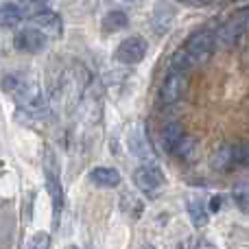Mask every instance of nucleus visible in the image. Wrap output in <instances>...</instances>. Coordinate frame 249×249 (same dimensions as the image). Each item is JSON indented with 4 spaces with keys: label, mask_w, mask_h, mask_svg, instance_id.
I'll return each instance as SVG.
<instances>
[{
    "label": "nucleus",
    "mask_w": 249,
    "mask_h": 249,
    "mask_svg": "<svg viewBox=\"0 0 249 249\" xmlns=\"http://www.w3.org/2000/svg\"><path fill=\"white\" fill-rule=\"evenodd\" d=\"M247 29H249V7H243V9H238V11H234L232 16L223 22V26L216 31L214 44H219V46H223V48L234 46Z\"/></svg>",
    "instance_id": "obj_1"
},
{
    "label": "nucleus",
    "mask_w": 249,
    "mask_h": 249,
    "mask_svg": "<svg viewBox=\"0 0 249 249\" xmlns=\"http://www.w3.org/2000/svg\"><path fill=\"white\" fill-rule=\"evenodd\" d=\"M186 90H188V77H186V72L171 68L168 74L164 77L162 86H160V101L164 105H173L184 99Z\"/></svg>",
    "instance_id": "obj_2"
},
{
    "label": "nucleus",
    "mask_w": 249,
    "mask_h": 249,
    "mask_svg": "<svg viewBox=\"0 0 249 249\" xmlns=\"http://www.w3.org/2000/svg\"><path fill=\"white\" fill-rule=\"evenodd\" d=\"M214 33H210V31H197V33H193L188 39H186L184 48L188 51V55L193 57L195 64H201V61H206L208 57L212 55V51H214Z\"/></svg>",
    "instance_id": "obj_3"
},
{
    "label": "nucleus",
    "mask_w": 249,
    "mask_h": 249,
    "mask_svg": "<svg viewBox=\"0 0 249 249\" xmlns=\"http://www.w3.org/2000/svg\"><path fill=\"white\" fill-rule=\"evenodd\" d=\"M133 184H136L138 190L146 195H158L160 188L164 186V173L160 171L153 164H144V166H138L136 173H133Z\"/></svg>",
    "instance_id": "obj_4"
},
{
    "label": "nucleus",
    "mask_w": 249,
    "mask_h": 249,
    "mask_svg": "<svg viewBox=\"0 0 249 249\" xmlns=\"http://www.w3.org/2000/svg\"><path fill=\"white\" fill-rule=\"evenodd\" d=\"M16 48L22 53H42L48 44V35L44 31H39L37 26H26V29L18 31L16 35Z\"/></svg>",
    "instance_id": "obj_5"
},
{
    "label": "nucleus",
    "mask_w": 249,
    "mask_h": 249,
    "mask_svg": "<svg viewBox=\"0 0 249 249\" xmlns=\"http://www.w3.org/2000/svg\"><path fill=\"white\" fill-rule=\"evenodd\" d=\"M146 55V42L138 35L133 37H127L124 42H121V46L116 48V61L121 64H127V66H133V64H140Z\"/></svg>",
    "instance_id": "obj_6"
},
{
    "label": "nucleus",
    "mask_w": 249,
    "mask_h": 249,
    "mask_svg": "<svg viewBox=\"0 0 249 249\" xmlns=\"http://www.w3.org/2000/svg\"><path fill=\"white\" fill-rule=\"evenodd\" d=\"M33 22L37 24L39 31L48 35V37H59L61 35V18L57 16L55 11H48V9H42L33 16Z\"/></svg>",
    "instance_id": "obj_7"
},
{
    "label": "nucleus",
    "mask_w": 249,
    "mask_h": 249,
    "mask_svg": "<svg viewBox=\"0 0 249 249\" xmlns=\"http://www.w3.org/2000/svg\"><path fill=\"white\" fill-rule=\"evenodd\" d=\"M90 181L101 188H114L121 184V173L112 166H96L90 171Z\"/></svg>",
    "instance_id": "obj_8"
},
{
    "label": "nucleus",
    "mask_w": 249,
    "mask_h": 249,
    "mask_svg": "<svg viewBox=\"0 0 249 249\" xmlns=\"http://www.w3.org/2000/svg\"><path fill=\"white\" fill-rule=\"evenodd\" d=\"M186 133H184V127H181L177 121H171V123H166L162 127V131H160V138H162V144H164V149L166 151H173L177 146V142L184 138Z\"/></svg>",
    "instance_id": "obj_9"
},
{
    "label": "nucleus",
    "mask_w": 249,
    "mask_h": 249,
    "mask_svg": "<svg viewBox=\"0 0 249 249\" xmlns=\"http://www.w3.org/2000/svg\"><path fill=\"white\" fill-rule=\"evenodd\" d=\"M22 18H24V13H22V9L16 7V4H2V7H0V26H2V29H13V26H18L22 22Z\"/></svg>",
    "instance_id": "obj_10"
},
{
    "label": "nucleus",
    "mask_w": 249,
    "mask_h": 249,
    "mask_svg": "<svg viewBox=\"0 0 249 249\" xmlns=\"http://www.w3.org/2000/svg\"><path fill=\"white\" fill-rule=\"evenodd\" d=\"M173 155H177L179 160H195V155H197V140L190 136H184L179 142H177V146L171 151Z\"/></svg>",
    "instance_id": "obj_11"
},
{
    "label": "nucleus",
    "mask_w": 249,
    "mask_h": 249,
    "mask_svg": "<svg viewBox=\"0 0 249 249\" xmlns=\"http://www.w3.org/2000/svg\"><path fill=\"white\" fill-rule=\"evenodd\" d=\"M127 24H129V18H127V13H123V11H109L107 16L103 18V31L105 33L123 31Z\"/></svg>",
    "instance_id": "obj_12"
},
{
    "label": "nucleus",
    "mask_w": 249,
    "mask_h": 249,
    "mask_svg": "<svg viewBox=\"0 0 249 249\" xmlns=\"http://www.w3.org/2000/svg\"><path fill=\"white\" fill-rule=\"evenodd\" d=\"M186 210H188L190 221H193L197 228H203V225L208 223V210L199 199H190V201L186 203Z\"/></svg>",
    "instance_id": "obj_13"
},
{
    "label": "nucleus",
    "mask_w": 249,
    "mask_h": 249,
    "mask_svg": "<svg viewBox=\"0 0 249 249\" xmlns=\"http://www.w3.org/2000/svg\"><path fill=\"white\" fill-rule=\"evenodd\" d=\"M232 164H234V149L232 146H221V149H216L214 158H212V166H214L216 171H228Z\"/></svg>",
    "instance_id": "obj_14"
},
{
    "label": "nucleus",
    "mask_w": 249,
    "mask_h": 249,
    "mask_svg": "<svg viewBox=\"0 0 249 249\" xmlns=\"http://www.w3.org/2000/svg\"><path fill=\"white\" fill-rule=\"evenodd\" d=\"M193 66H197L193 61V57L188 55V51H186L184 46L179 48V51H175V55H173V59H171V68L173 70H181V72H188Z\"/></svg>",
    "instance_id": "obj_15"
},
{
    "label": "nucleus",
    "mask_w": 249,
    "mask_h": 249,
    "mask_svg": "<svg viewBox=\"0 0 249 249\" xmlns=\"http://www.w3.org/2000/svg\"><path fill=\"white\" fill-rule=\"evenodd\" d=\"M234 149V164H241V166H249V142H243Z\"/></svg>",
    "instance_id": "obj_16"
},
{
    "label": "nucleus",
    "mask_w": 249,
    "mask_h": 249,
    "mask_svg": "<svg viewBox=\"0 0 249 249\" xmlns=\"http://www.w3.org/2000/svg\"><path fill=\"white\" fill-rule=\"evenodd\" d=\"M234 201H236L238 210L249 214V188H236L234 190Z\"/></svg>",
    "instance_id": "obj_17"
},
{
    "label": "nucleus",
    "mask_w": 249,
    "mask_h": 249,
    "mask_svg": "<svg viewBox=\"0 0 249 249\" xmlns=\"http://www.w3.org/2000/svg\"><path fill=\"white\" fill-rule=\"evenodd\" d=\"M48 247H51V236L46 232H37L26 245V249H48Z\"/></svg>",
    "instance_id": "obj_18"
},
{
    "label": "nucleus",
    "mask_w": 249,
    "mask_h": 249,
    "mask_svg": "<svg viewBox=\"0 0 249 249\" xmlns=\"http://www.w3.org/2000/svg\"><path fill=\"white\" fill-rule=\"evenodd\" d=\"M221 203H223V197H221V195H214V197L210 199V210L216 212L221 208Z\"/></svg>",
    "instance_id": "obj_19"
},
{
    "label": "nucleus",
    "mask_w": 249,
    "mask_h": 249,
    "mask_svg": "<svg viewBox=\"0 0 249 249\" xmlns=\"http://www.w3.org/2000/svg\"><path fill=\"white\" fill-rule=\"evenodd\" d=\"M179 249H193V238H188V241L181 243V247H179Z\"/></svg>",
    "instance_id": "obj_20"
},
{
    "label": "nucleus",
    "mask_w": 249,
    "mask_h": 249,
    "mask_svg": "<svg viewBox=\"0 0 249 249\" xmlns=\"http://www.w3.org/2000/svg\"><path fill=\"white\" fill-rule=\"evenodd\" d=\"M140 249H155V247H153V245H142Z\"/></svg>",
    "instance_id": "obj_21"
},
{
    "label": "nucleus",
    "mask_w": 249,
    "mask_h": 249,
    "mask_svg": "<svg viewBox=\"0 0 249 249\" xmlns=\"http://www.w3.org/2000/svg\"><path fill=\"white\" fill-rule=\"evenodd\" d=\"M66 249H79V247H74V245H70V247H66Z\"/></svg>",
    "instance_id": "obj_22"
},
{
    "label": "nucleus",
    "mask_w": 249,
    "mask_h": 249,
    "mask_svg": "<svg viewBox=\"0 0 249 249\" xmlns=\"http://www.w3.org/2000/svg\"><path fill=\"white\" fill-rule=\"evenodd\" d=\"M33 2H42V0H33Z\"/></svg>",
    "instance_id": "obj_23"
}]
</instances>
